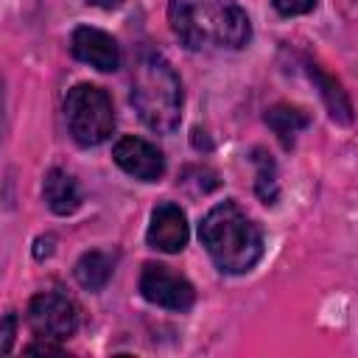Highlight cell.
Here are the masks:
<instances>
[{
    "label": "cell",
    "instance_id": "cell-1",
    "mask_svg": "<svg viewBox=\"0 0 358 358\" xmlns=\"http://www.w3.org/2000/svg\"><path fill=\"white\" fill-rule=\"evenodd\" d=\"M199 235L215 266L227 274H243L255 268V263L263 255L260 229L235 201L215 204L201 218Z\"/></svg>",
    "mask_w": 358,
    "mask_h": 358
},
{
    "label": "cell",
    "instance_id": "cell-2",
    "mask_svg": "<svg viewBox=\"0 0 358 358\" xmlns=\"http://www.w3.org/2000/svg\"><path fill=\"white\" fill-rule=\"evenodd\" d=\"M131 103L140 120L157 131L168 134L182 117V84L173 67L154 50H143L131 78Z\"/></svg>",
    "mask_w": 358,
    "mask_h": 358
},
{
    "label": "cell",
    "instance_id": "cell-3",
    "mask_svg": "<svg viewBox=\"0 0 358 358\" xmlns=\"http://www.w3.org/2000/svg\"><path fill=\"white\" fill-rule=\"evenodd\" d=\"M64 120L78 145H101L115 129L112 101L95 84H76L64 98Z\"/></svg>",
    "mask_w": 358,
    "mask_h": 358
},
{
    "label": "cell",
    "instance_id": "cell-4",
    "mask_svg": "<svg viewBox=\"0 0 358 358\" xmlns=\"http://www.w3.org/2000/svg\"><path fill=\"white\" fill-rule=\"evenodd\" d=\"M204 39H215L227 48H243L252 36L246 11L235 0H196L193 6Z\"/></svg>",
    "mask_w": 358,
    "mask_h": 358
},
{
    "label": "cell",
    "instance_id": "cell-5",
    "mask_svg": "<svg viewBox=\"0 0 358 358\" xmlns=\"http://www.w3.org/2000/svg\"><path fill=\"white\" fill-rule=\"evenodd\" d=\"M28 327L39 336V338H50V341H62L67 336L76 333L78 327V313L76 305L59 294V291H42L28 302Z\"/></svg>",
    "mask_w": 358,
    "mask_h": 358
},
{
    "label": "cell",
    "instance_id": "cell-6",
    "mask_svg": "<svg viewBox=\"0 0 358 358\" xmlns=\"http://www.w3.org/2000/svg\"><path fill=\"white\" fill-rule=\"evenodd\" d=\"M140 294L168 310H187L196 299L193 285L162 263H145L140 274Z\"/></svg>",
    "mask_w": 358,
    "mask_h": 358
},
{
    "label": "cell",
    "instance_id": "cell-7",
    "mask_svg": "<svg viewBox=\"0 0 358 358\" xmlns=\"http://www.w3.org/2000/svg\"><path fill=\"white\" fill-rule=\"evenodd\" d=\"M112 157L129 176L143 179V182H157L165 173L162 151L140 137H120L112 148Z\"/></svg>",
    "mask_w": 358,
    "mask_h": 358
},
{
    "label": "cell",
    "instance_id": "cell-8",
    "mask_svg": "<svg viewBox=\"0 0 358 358\" xmlns=\"http://www.w3.org/2000/svg\"><path fill=\"white\" fill-rule=\"evenodd\" d=\"M70 48H73L76 59H81L84 64H90L95 70L109 73V70H117V64H120V48L106 31L81 25V28L73 31Z\"/></svg>",
    "mask_w": 358,
    "mask_h": 358
},
{
    "label": "cell",
    "instance_id": "cell-9",
    "mask_svg": "<svg viewBox=\"0 0 358 358\" xmlns=\"http://www.w3.org/2000/svg\"><path fill=\"white\" fill-rule=\"evenodd\" d=\"M148 243L159 252H182L187 243V218L179 204H159L151 213Z\"/></svg>",
    "mask_w": 358,
    "mask_h": 358
},
{
    "label": "cell",
    "instance_id": "cell-10",
    "mask_svg": "<svg viewBox=\"0 0 358 358\" xmlns=\"http://www.w3.org/2000/svg\"><path fill=\"white\" fill-rule=\"evenodd\" d=\"M45 201H48V207L56 213V215H67V213H73L76 207H78V201H81V193H78V185H76V179L67 173V171H62V168H53V171H48V176H45Z\"/></svg>",
    "mask_w": 358,
    "mask_h": 358
},
{
    "label": "cell",
    "instance_id": "cell-11",
    "mask_svg": "<svg viewBox=\"0 0 358 358\" xmlns=\"http://www.w3.org/2000/svg\"><path fill=\"white\" fill-rule=\"evenodd\" d=\"M266 123L274 129V134L280 137V143H282L285 148H291V145H294V137H296L302 129H308L310 117H308V112L299 109V106L277 103V106H271V109L266 112Z\"/></svg>",
    "mask_w": 358,
    "mask_h": 358
},
{
    "label": "cell",
    "instance_id": "cell-12",
    "mask_svg": "<svg viewBox=\"0 0 358 358\" xmlns=\"http://www.w3.org/2000/svg\"><path fill=\"white\" fill-rule=\"evenodd\" d=\"M168 20H171V28H173V34L179 36V42L185 48L199 50L204 45V34L199 28V20H196V11H193L190 0H171L168 3Z\"/></svg>",
    "mask_w": 358,
    "mask_h": 358
},
{
    "label": "cell",
    "instance_id": "cell-13",
    "mask_svg": "<svg viewBox=\"0 0 358 358\" xmlns=\"http://www.w3.org/2000/svg\"><path fill=\"white\" fill-rule=\"evenodd\" d=\"M112 277V260L103 252H84L76 263V280L87 291H101Z\"/></svg>",
    "mask_w": 358,
    "mask_h": 358
},
{
    "label": "cell",
    "instance_id": "cell-14",
    "mask_svg": "<svg viewBox=\"0 0 358 358\" xmlns=\"http://www.w3.org/2000/svg\"><path fill=\"white\" fill-rule=\"evenodd\" d=\"M310 78H316L319 92H322V98H324V103H327L333 120H338V123H350V120H352V106H350V101H347V92L338 87V81H333L330 76L319 73L316 67H310Z\"/></svg>",
    "mask_w": 358,
    "mask_h": 358
},
{
    "label": "cell",
    "instance_id": "cell-15",
    "mask_svg": "<svg viewBox=\"0 0 358 358\" xmlns=\"http://www.w3.org/2000/svg\"><path fill=\"white\" fill-rule=\"evenodd\" d=\"M255 165H257V182H255V190L257 196L266 201V204H274L277 201V168H274V159L263 151V148H255Z\"/></svg>",
    "mask_w": 358,
    "mask_h": 358
},
{
    "label": "cell",
    "instance_id": "cell-16",
    "mask_svg": "<svg viewBox=\"0 0 358 358\" xmlns=\"http://www.w3.org/2000/svg\"><path fill=\"white\" fill-rule=\"evenodd\" d=\"M277 11L285 14V17H294V14H305L316 6V0H274Z\"/></svg>",
    "mask_w": 358,
    "mask_h": 358
},
{
    "label": "cell",
    "instance_id": "cell-17",
    "mask_svg": "<svg viewBox=\"0 0 358 358\" xmlns=\"http://www.w3.org/2000/svg\"><path fill=\"white\" fill-rule=\"evenodd\" d=\"M14 341V316H6L0 322V352H8Z\"/></svg>",
    "mask_w": 358,
    "mask_h": 358
},
{
    "label": "cell",
    "instance_id": "cell-18",
    "mask_svg": "<svg viewBox=\"0 0 358 358\" xmlns=\"http://www.w3.org/2000/svg\"><path fill=\"white\" fill-rule=\"evenodd\" d=\"M28 352H56V355H62L64 350H62V347H56V344H50V338H45L42 344H31V347H28Z\"/></svg>",
    "mask_w": 358,
    "mask_h": 358
},
{
    "label": "cell",
    "instance_id": "cell-19",
    "mask_svg": "<svg viewBox=\"0 0 358 358\" xmlns=\"http://www.w3.org/2000/svg\"><path fill=\"white\" fill-rule=\"evenodd\" d=\"M92 6H98V8H115V6H120L123 0H90Z\"/></svg>",
    "mask_w": 358,
    "mask_h": 358
},
{
    "label": "cell",
    "instance_id": "cell-20",
    "mask_svg": "<svg viewBox=\"0 0 358 358\" xmlns=\"http://www.w3.org/2000/svg\"><path fill=\"white\" fill-rule=\"evenodd\" d=\"M0 126H3V87H0Z\"/></svg>",
    "mask_w": 358,
    "mask_h": 358
}]
</instances>
